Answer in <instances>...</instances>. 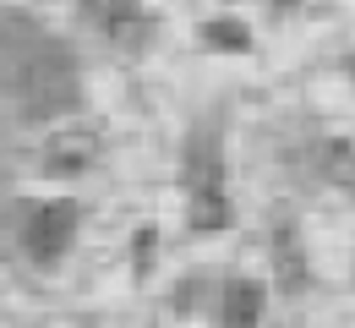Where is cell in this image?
<instances>
[{"instance_id":"8","label":"cell","mask_w":355,"mask_h":328,"mask_svg":"<svg viewBox=\"0 0 355 328\" xmlns=\"http://www.w3.org/2000/svg\"><path fill=\"white\" fill-rule=\"evenodd\" d=\"M317 153H322V175H328V181L355 187V148H350V142H322Z\"/></svg>"},{"instance_id":"10","label":"cell","mask_w":355,"mask_h":328,"mask_svg":"<svg viewBox=\"0 0 355 328\" xmlns=\"http://www.w3.org/2000/svg\"><path fill=\"white\" fill-rule=\"evenodd\" d=\"M148 246H153V230L137 235V268H148Z\"/></svg>"},{"instance_id":"9","label":"cell","mask_w":355,"mask_h":328,"mask_svg":"<svg viewBox=\"0 0 355 328\" xmlns=\"http://www.w3.org/2000/svg\"><path fill=\"white\" fill-rule=\"evenodd\" d=\"M202 49H252V33L241 28V22H230V17H219V22H208L202 28Z\"/></svg>"},{"instance_id":"7","label":"cell","mask_w":355,"mask_h":328,"mask_svg":"<svg viewBox=\"0 0 355 328\" xmlns=\"http://www.w3.org/2000/svg\"><path fill=\"white\" fill-rule=\"evenodd\" d=\"M273 268H279V284H284L290 295L306 284V252H301L295 225H279V230H273Z\"/></svg>"},{"instance_id":"3","label":"cell","mask_w":355,"mask_h":328,"mask_svg":"<svg viewBox=\"0 0 355 328\" xmlns=\"http://www.w3.org/2000/svg\"><path fill=\"white\" fill-rule=\"evenodd\" d=\"M186 219L191 230H224L230 225V197H224L219 164H191V202H186Z\"/></svg>"},{"instance_id":"6","label":"cell","mask_w":355,"mask_h":328,"mask_svg":"<svg viewBox=\"0 0 355 328\" xmlns=\"http://www.w3.org/2000/svg\"><path fill=\"white\" fill-rule=\"evenodd\" d=\"M263 323V284L230 279L224 284V328H257Z\"/></svg>"},{"instance_id":"1","label":"cell","mask_w":355,"mask_h":328,"mask_svg":"<svg viewBox=\"0 0 355 328\" xmlns=\"http://www.w3.org/2000/svg\"><path fill=\"white\" fill-rule=\"evenodd\" d=\"M0 88L11 94V104L33 121L60 115L77 104V71L66 60V49L44 39L39 28L6 22L0 28Z\"/></svg>"},{"instance_id":"4","label":"cell","mask_w":355,"mask_h":328,"mask_svg":"<svg viewBox=\"0 0 355 328\" xmlns=\"http://www.w3.org/2000/svg\"><path fill=\"white\" fill-rule=\"evenodd\" d=\"M83 17L115 44H142L148 33V11L137 0H83Z\"/></svg>"},{"instance_id":"2","label":"cell","mask_w":355,"mask_h":328,"mask_svg":"<svg viewBox=\"0 0 355 328\" xmlns=\"http://www.w3.org/2000/svg\"><path fill=\"white\" fill-rule=\"evenodd\" d=\"M77 225H83V208H77V202H39L33 219H28V230H22L28 257H33V263H55V257L71 246Z\"/></svg>"},{"instance_id":"5","label":"cell","mask_w":355,"mask_h":328,"mask_svg":"<svg viewBox=\"0 0 355 328\" xmlns=\"http://www.w3.org/2000/svg\"><path fill=\"white\" fill-rule=\"evenodd\" d=\"M93 159H98V137H93V132H60V137H49V148H44V170L49 175L88 170Z\"/></svg>"},{"instance_id":"11","label":"cell","mask_w":355,"mask_h":328,"mask_svg":"<svg viewBox=\"0 0 355 328\" xmlns=\"http://www.w3.org/2000/svg\"><path fill=\"white\" fill-rule=\"evenodd\" d=\"M273 6H295V0H273Z\"/></svg>"}]
</instances>
